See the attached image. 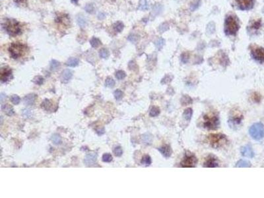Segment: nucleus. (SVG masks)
I'll return each instance as SVG.
<instances>
[{"mask_svg":"<svg viewBox=\"0 0 264 198\" xmlns=\"http://www.w3.org/2000/svg\"><path fill=\"white\" fill-rule=\"evenodd\" d=\"M203 126L206 129L216 130L219 126V119L217 114L210 112L203 116Z\"/></svg>","mask_w":264,"mask_h":198,"instance_id":"obj_1","label":"nucleus"},{"mask_svg":"<svg viewBox=\"0 0 264 198\" xmlns=\"http://www.w3.org/2000/svg\"><path fill=\"white\" fill-rule=\"evenodd\" d=\"M207 139L210 144L215 148L221 147L227 142V137L223 134L221 133L210 134Z\"/></svg>","mask_w":264,"mask_h":198,"instance_id":"obj_2","label":"nucleus"},{"mask_svg":"<svg viewBox=\"0 0 264 198\" xmlns=\"http://www.w3.org/2000/svg\"><path fill=\"white\" fill-rule=\"evenodd\" d=\"M27 46L21 43H13L9 48L11 56L14 59H17L24 56L27 52Z\"/></svg>","mask_w":264,"mask_h":198,"instance_id":"obj_3","label":"nucleus"},{"mask_svg":"<svg viewBox=\"0 0 264 198\" xmlns=\"http://www.w3.org/2000/svg\"><path fill=\"white\" fill-rule=\"evenodd\" d=\"M4 28L6 31L12 36H16L21 33V26L20 23L15 20L8 19L6 21Z\"/></svg>","mask_w":264,"mask_h":198,"instance_id":"obj_4","label":"nucleus"},{"mask_svg":"<svg viewBox=\"0 0 264 198\" xmlns=\"http://www.w3.org/2000/svg\"><path fill=\"white\" fill-rule=\"evenodd\" d=\"M250 136L255 140H260L264 137V125L262 123L254 124L249 130Z\"/></svg>","mask_w":264,"mask_h":198,"instance_id":"obj_5","label":"nucleus"},{"mask_svg":"<svg viewBox=\"0 0 264 198\" xmlns=\"http://www.w3.org/2000/svg\"><path fill=\"white\" fill-rule=\"evenodd\" d=\"M239 29V25L234 17L229 16L225 21V32L227 34L234 35Z\"/></svg>","mask_w":264,"mask_h":198,"instance_id":"obj_6","label":"nucleus"},{"mask_svg":"<svg viewBox=\"0 0 264 198\" xmlns=\"http://www.w3.org/2000/svg\"><path fill=\"white\" fill-rule=\"evenodd\" d=\"M197 159L192 153H186L183 160L180 162V166L184 168H192L194 167L197 164Z\"/></svg>","mask_w":264,"mask_h":198,"instance_id":"obj_7","label":"nucleus"},{"mask_svg":"<svg viewBox=\"0 0 264 198\" xmlns=\"http://www.w3.org/2000/svg\"><path fill=\"white\" fill-rule=\"evenodd\" d=\"M252 56L254 60L261 63L264 62V48L262 47L255 46L251 50Z\"/></svg>","mask_w":264,"mask_h":198,"instance_id":"obj_8","label":"nucleus"},{"mask_svg":"<svg viewBox=\"0 0 264 198\" xmlns=\"http://www.w3.org/2000/svg\"><path fill=\"white\" fill-rule=\"evenodd\" d=\"M203 166L207 168H215L219 167V161L217 158L213 155H209L205 159Z\"/></svg>","mask_w":264,"mask_h":198,"instance_id":"obj_9","label":"nucleus"},{"mask_svg":"<svg viewBox=\"0 0 264 198\" xmlns=\"http://www.w3.org/2000/svg\"><path fill=\"white\" fill-rule=\"evenodd\" d=\"M236 2L241 10H249L254 5V0H236Z\"/></svg>","mask_w":264,"mask_h":198,"instance_id":"obj_10","label":"nucleus"},{"mask_svg":"<svg viewBox=\"0 0 264 198\" xmlns=\"http://www.w3.org/2000/svg\"><path fill=\"white\" fill-rule=\"evenodd\" d=\"M242 115L239 112H234L233 115L231 116L230 120H229V124L230 125L233 127V126H236L239 125L240 124V122H242Z\"/></svg>","mask_w":264,"mask_h":198,"instance_id":"obj_11","label":"nucleus"},{"mask_svg":"<svg viewBox=\"0 0 264 198\" xmlns=\"http://www.w3.org/2000/svg\"><path fill=\"white\" fill-rule=\"evenodd\" d=\"M12 76V71L9 68H4L2 69L1 71V81L3 83H5L10 80Z\"/></svg>","mask_w":264,"mask_h":198,"instance_id":"obj_12","label":"nucleus"},{"mask_svg":"<svg viewBox=\"0 0 264 198\" xmlns=\"http://www.w3.org/2000/svg\"><path fill=\"white\" fill-rule=\"evenodd\" d=\"M240 153L243 156L248 158H253L254 156V153L252 147L250 145L244 146L240 149Z\"/></svg>","mask_w":264,"mask_h":198,"instance_id":"obj_13","label":"nucleus"},{"mask_svg":"<svg viewBox=\"0 0 264 198\" xmlns=\"http://www.w3.org/2000/svg\"><path fill=\"white\" fill-rule=\"evenodd\" d=\"M56 22L65 27H68L70 23L69 18L68 15L65 14H60L57 16Z\"/></svg>","mask_w":264,"mask_h":198,"instance_id":"obj_14","label":"nucleus"},{"mask_svg":"<svg viewBox=\"0 0 264 198\" xmlns=\"http://www.w3.org/2000/svg\"><path fill=\"white\" fill-rule=\"evenodd\" d=\"M158 150L161 153L162 155L167 159L170 157V156L172 155V153H173L171 147L168 145H165L163 147H161L158 148Z\"/></svg>","mask_w":264,"mask_h":198,"instance_id":"obj_15","label":"nucleus"},{"mask_svg":"<svg viewBox=\"0 0 264 198\" xmlns=\"http://www.w3.org/2000/svg\"><path fill=\"white\" fill-rule=\"evenodd\" d=\"M73 76L72 71L70 69H65L62 73L61 77V81L63 83H68L70 81V79H71Z\"/></svg>","mask_w":264,"mask_h":198,"instance_id":"obj_16","label":"nucleus"},{"mask_svg":"<svg viewBox=\"0 0 264 198\" xmlns=\"http://www.w3.org/2000/svg\"><path fill=\"white\" fill-rule=\"evenodd\" d=\"M97 155L94 153H88L85 157L84 162L87 165H92L97 161Z\"/></svg>","mask_w":264,"mask_h":198,"instance_id":"obj_17","label":"nucleus"},{"mask_svg":"<svg viewBox=\"0 0 264 198\" xmlns=\"http://www.w3.org/2000/svg\"><path fill=\"white\" fill-rule=\"evenodd\" d=\"M36 98V95L34 94H29L24 98V103L27 105H33Z\"/></svg>","mask_w":264,"mask_h":198,"instance_id":"obj_18","label":"nucleus"},{"mask_svg":"<svg viewBox=\"0 0 264 198\" xmlns=\"http://www.w3.org/2000/svg\"><path fill=\"white\" fill-rule=\"evenodd\" d=\"M76 19H77V24L79 25V27L81 28H84L86 27V25H87V19H86L84 15H83L81 14L78 15Z\"/></svg>","mask_w":264,"mask_h":198,"instance_id":"obj_19","label":"nucleus"},{"mask_svg":"<svg viewBox=\"0 0 264 198\" xmlns=\"http://www.w3.org/2000/svg\"><path fill=\"white\" fill-rule=\"evenodd\" d=\"M1 110L6 115H7L9 116H11L14 114L13 108L8 104L3 105L1 106Z\"/></svg>","mask_w":264,"mask_h":198,"instance_id":"obj_20","label":"nucleus"},{"mask_svg":"<svg viewBox=\"0 0 264 198\" xmlns=\"http://www.w3.org/2000/svg\"><path fill=\"white\" fill-rule=\"evenodd\" d=\"M251 167V163L248 161L246 160H240L237 162L236 165V167L238 168H248Z\"/></svg>","mask_w":264,"mask_h":198,"instance_id":"obj_21","label":"nucleus"},{"mask_svg":"<svg viewBox=\"0 0 264 198\" xmlns=\"http://www.w3.org/2000/svg\"><path fill=\"white\" fill-rule=\"evenodd\" d=\"M192 113H193V111H192V108H187V109L184 110V112L183 114V117L186 120L190 121L191 118H192Z\"/></svg>","mask_w":264,"mask_h":198,"instance_id":"obj_22","label":"nucleus"},{"mask_svg":"<svg viewBox=\"0 0 264 198\" xmlns=\"http://www.w3.org/2000/svg\"><path fill=\"white\" fill-rule=\"evenodd\" d=\"M79 64V60L75 57H71L66 62V65L69 67H75Z\"/></svg>","mask_w":264,"mask_h":198,"instance_id":"obj_23","label":"nucleus"},{"mask_svg":"<svg viewBox=\"0 0 264 198\" xmlns=\"http://www.w3.org/2000/svg\"><path fill=\"white\" fill-rule=\"evenodd\" d=\"M41 107H42L43 109H44L45 110L48 111L52 107V103H50V101L49 100H48V99H45V100L42 102V103L41 104Z\"/></svg>","mask_w":264,"mask_h":198,"instance_id":"obj_24","label":"nucleus"},{"mask_svg":"<svg viewBox=\"0 0 264 198\" xmlns=\"http://www.w3.org/2000/svg\"><path fill=\"white\" fill-rule=\"evenodd\" d=\"M52 141L54 144L59 145L62 143V137L58 134H54L52 137Z\"/></svg>","mask_w":264,"mask_h":198,"instance_id":"obj_25","label":"nucleus"},{"mask_svg":"<svg viewBox=\"0 0 264 198\" xmlns=\"http://www.w3.org/2000/svg\"><path fill=\"white\" fill-rule=\"evenodd\" d=\"M139 9L140 10H147L149 9V4L147 0H140Z\"/></svg>","mask_w":264,"mask_h":198,"instance_id":"obj_26","label":"nucleus"},{"mask_svg":"<svg viewBox=\"0 0 264 198\" xmlns=\"http://www.w3.org/2000/svg\"><path fill=\"white\" fill-rule=\"evenodd\" d=\"M114 30L117 33H120L123 28V24L120 21H117L114 25Z\"/></svg>","mask_w":264,"mask_h":198,"instance_id":"obj_27","label":"nucleus"},{"mask_svg":"<svg viewBox=\"0 0 264 198\" xmlns=\"http://www.w3.org/2000/svg\"><path fill=\"white\" fill-rule=\"evenodd\" d=\"M151 159L150 157V156L149 155H145L143 156V158L141 159V164L145 165L146 166H149L151 164Z\"/></svg>","mask_w":264,"mask_h":198,"instance_id":"obj_28","label":"nucleus"},{"mask_svg":"<svg viewBox=\"0 0 264 198\" xmlns=\"http://www.w3.org/2000/svg\"><path fill=\"white\" fill-rule=\"evenodd\" d=\"M164 43H165V40L163 39V38H160L155 41V44L156 47L157 48V49L161 50L164 45Z\"/></svg>","mask_w":264,"mask_h":198,"instance_id":"obj_29","label":"nucleus"},{"mask_svg":"<svg viewBox=\"0 0 264 198\" xmlns=\"http://www.w3.org/2000/svg\"><path fill=\"white\" fill-rule=\"evenodd\" d=\"M159 114H160V109L158 108L155 107V106L151 108V110H150V112H149V115H150V116H151V117L157 116Z\"/></svg>","mask_w":264,"mask_h":198,"instance_id":"obj_30","label":"nucleus"},{"mask_svg":"<svg viewBox=\"0 0 264 198\" xmlns=\"http://www.w3.org/2000/svg\"><path fill=\"white\" fill-rule=\"evenodd\" d=\"M99 56L100 57H102V58H104V59L108 58V57H109V50L106 48L101 49L99 51Z\"/></svg>","mask_w":264,"mask_h":198,"instance_id":"obj_31","label":"nucleus"},{"mask_svg":"<svg viewBox=\"0 0 264 198\" xmlns=\"http://www.w3.org/2000/svg\"><path fill=\"white\" fill-rule=\"evenodd\" d=\"M91 46H93V48H97L100 46V44H101L100 41L99 39H98L97 38H93L91 40Z\"/></svg>","mask_w":264,"mask_h":198,"instance_id":"obj_32","label":"nucleus"},{"mask_svg":"<svg viewBox=\"0 0 264 198\" xmlns=\"http://www.w3.org/2000/svg\"><path fill=\"white\" fill-rule=\"evenodd\" d=\"M105 85H106V86L108 87L112 88L114 87V85H115V81H114L112 78L108 77L106 79V81H105Z\"/></svg>","mask_w":264,"mask_h":198,"instance_id":"obj_33","label":"nucleus"},{"mask_svg":"<svg viewBox=\"0 0 264 198\" xmlns=\"http://www.w3.org/2000/svg\"><path fill=\"white\" fill-rule=\"evenodd\" d=\"M60 67V63L56 60H52V62L50 63V68L52 70H56L58 69Z\"/></svg>","mask_w":264,"mask_h":198,"instance_id":"obj_34","label":"nucleus"},{"mask_svg":"<svg viewBox=\"0 0 264 198\" xmlns=\"http://www.w3.org/2000/svg\"><path fill=\"white\" fill-rule=\"evenodd\" d=\"M126 73L122 71V70H120V71H117L116 73V77L118 79V80H122V79H124L126 77Z\"/></svg>","mask_w":264,"mask_h":198,"instance_id":"obj_35","label":"nucleus"},{"mask_svg":"<svg viewBox=\"0 0 264 198\" xmlns=\"http://www.w3.org/2000/svg\"><path fill=\"white\" fill-rule=\"evenodd\" d=\"M261 27V21H256L251 25V28L254 31H257Z\"/></svg>","mask_w":264,"mask_h":198,"instance_id":"obj_36","label":"nucleus"},{"mask_svg":"<svg viewBox=\"0 0 264 198\" xmlns=\"http://www.w3.org/2000/svg\"><path fill=\"white\" fill-rule=\"evenodd\" d=\"M11 100L13 104L17 105L18 104H19L20 101H21V98H20L19 97L18 95H13L11 97Z\"/></svg>","mask_w":264,"mask_h":198,"instance_id":"obj_37","label":"nucleus"},{"mask_svg":"<svg viewBox=\"0 0 264 198\" xmlns=\"http://www.w3.org/2000/svg\"><path fill=\"white\" fill-rule=\"evenodd\" d=\"M103 161L105 162H110L112 161V156L109 153H106L103 156Z\"/></svg>","mask_w":264,"mask_h":198,"instance_id":"obj_38","label":"nucleus"},{"mask_svg":"<svg viewBox=\"0 0 264 198\" xmlns=\"http://www.w3.org/2000/svg\"><path fill=\"white\" fill-rule=\"evenodd\" d=\"M114 97H115L116 100H120V99L122 98L123 97V92L122 91L119 90V89H117V90L114 91Z\"/></svg>","mask_w":264,"mask_h":198,"instance_id":"obj_39","label":"nucleus"},{"mask_svg":"<svg viewBox=\"0 0 264 198\" xmlns=\"http://www.w3.org/2000/svg\"><path fill=\"white\" fill-rule=\"evenodd\" d=\"M215 30V24L213 23H210L207 25V32L209 34H212V33H214Z\"/></svg>","mask_w":264,"mask_h":198,"instance_id":"obj_40","label":"nucleus"},{"mask_svg":"<svg viewBox=\"0 0 264 198\" xmlns=\"http://www.w3.org/2000/svg\"><path fill=\"white\" fill-rule=\"evenodd\" d=\"M94 9V7L93 4H87L85 6V10L88 13H93Z\"/></svg>","mask_w":264,"mask_h":198,"instance_id":"obj_41","label":"nucleus"},{"mask_svg":"<svg viewBox=\"0 0 264 198\" xmlns=\"http://www.w3.org/2000/svg\"><path fill=\"white\" fill-rule=\"evenodd\" d=\"M22 114H23V116L25 118H28L31 116L32 111L30 109H28V108H25V109L23 110Z\"/></svg>","mask_w":264,"mask_h":198,"instance_id":"obj_42","label":"nucleus"},{"mask_svg":"<svg viewBox=\"0 0 264 198\" xmlns=\"http://www.w3.org/2000/svg\"><path fill=\"white\" fill-rule=\"evenodd\" d=\"M33 81H34V83H36L39 85H42L43 83H44V78L42 77L38 76V77H36L34 79Z\"/></svg>","mask_w":264,"mask_h":198,"instance_id":"obj_43","label":"nucleus"},{"mask_svg":"<svg viewBox=\"0 0 264 198\" xmlns=\"http://www.w3.org/2000/svg\"><path fill=\"white\" fill-rule=\"evenodd\" d=\"M168 28H169V25H168L167 23H163L162 24L161 26L158 28V31H159L161 33H164V32L167 31Z\"/></svg>","mask_w":264,"mask_h":198,"instance_id":"obj_44","label":"nucleus"},{"mask_svg":"<svg viewBox=\"0 0 264 198\" xmlns=\"http://www.w3.org/2000/svg\"><path fill=\"white\" fill-rule=\"evenodd\" d=\"M114 154H115V155L116 156H120L123 153L122 149V147H116L114 149Z\"/></svg>","mask_w":264,"mask_h":198,"instance_id":"obj_45","label":"nucleus"},{"mask_svg":"<svg viewBox=\"0 0 264 198\" xmlns=\"http://www.w3.org/2000/svg\"><path fill=\"white\" fill-rule=\"evenodd\" d=\"M189 60V54L187 53H184L182 56H181V60L184 63H186L188 62Z\"/></svg>","mask_w":264,"mask_h":198,"instance_id":"obj_46","label":"nucleus"},{"mask_svg":"<svg viewBox=\"0 0 264 198\" xmlns=\"http://www.w3.org/2000/svg\"><path fill=\"white\" fill-rule=\"evenodd\" d=\"M128 39L130 41V42H132L133 43H135L137 42V41L138 40V37L135 34H132L129 35L128 38Z\"/></svg>","mask_w":264,"mask_h":198,"instance_id":"obj_47","label":"nucleus"},{"mask_svg":"<svg viewBox=\"0 0 264 198\" xmlns=\"http://www.w3.org/2000/svg\"><path fill=\"white\" fill-rule=\"evenodd\" d=\"M162 11V6L161 5H157L153 7V12L155 14H159Z\"/></svg>","mask_w":264,"mask_h":198,"instance_id":"obj_48","label":"nucleus"},{"mask_svg":"<svg viewBox=\"0 0 264 198\" xmlns=\"http://www.w3.org/2000/svg\"><path fill=\"white\" fill-rule=\"evenodd\" d=\"M253 100L256 102H260V100H261L260 95L257 93V92H255V93L253 95Z\"/></svg>","mask_w":264,"mask_h":198,"instance_id":"obj_49","label":"nucleus"},{"mask_svg":"<svg viewBox=\"0 0 264 198\" xmlns=\"http://www.w3.org/2000/svg\"><path fill=\"white\" fill-rule=\"evenodd\" d=\"M199 5H200V1L196 2L195 4H192V5H191V9H192V11L196 10V9L199 7Z\"/></svg>","mask_w":264,"mask_h":198,"instance_id":"obj_50","label":"nucleus"},{"mask_svg":"<svg viewBox=\"0 0 264 198\" xmlns=\"http://www.w3.org/2000/svg\"><path fill=\"white\" fill-rule=\"evenodd\" d=\"M0 97H1V103H2L4 101L5 99L6 98V95L4 93H1V95H0Z\"/></svg>","mask_w":264,"mask_h":198,"instance_id":"obj_51","label":"nucleus"},{"mask_svg":"<svg viewBox=\"0 0 264 198\" xmlns=\"http://www.w3.org/2000/svg\"><path fill=\"white\" fill-rule=\"evenodd\" d=\"M15 1L19 3V4H25L27 2V0H15Z\"/></svg>","mask_w":264,"mask_h":198,"instance_id":"obj_52","label":"nucleus"},{"mask_svg":"<svg viewBox=\"0 0 264 198\" xmlns=\"http://www.w3.org/2000/svg\"><path fill=\"white\" fill-rule=\"evenodd\" d=\"M74 1H78V0H74Z\"/></svg>","mask_w":264,"mask_h":198,"instance_id":"obj_53","label":"nucleus"}]
</instances>
